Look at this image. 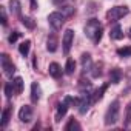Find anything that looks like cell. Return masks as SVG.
Segmentation results:
<instances>
[{"label": "cell", "instance_id": "ffe728a7", "mask_svg": "<svg viewBox=\"0 0 131 131\" xmlns=\"http://www.w3.org/2000/svg\"><path fill=\"white\" fill-rule=\"evenodd\" d=\"M74 70H76V62L73 59H68L67 65H65V73H67V74H73Z\"/></svg>", "mask_w": 131, "mask_h": 131}, {"label": "cell", "instance_id": "7c38bea8", "mask_svg": "<svg viewBox=\"0 0 131 131\" xmlns=\"http://www.w3.org/2000/svg\"><path fill=\"white\" fill-rule=\"evenodd\" d=\"M9 11L14 16H20V13H22V3L19 2V0H9Z\"/></svg>", "mask_w": 131, "mask_h": 131}, {"label": "cell", "instance_id": "44dd1931", "mask_svg": "<svg viewBox=\"0 0 131 131\" xmlns=\"http://www.w3.org/2000/svg\"><path fill=\"white\" fill-rule=\"evenodd\" d=\"M91 77H94V79H97V77H100L102 76V65H93V68H91Z\"/></svg>", "mask_w": 131, "mask_h": 131}, {"label": "cell", "instance_id": "484cf974", "mask_svg": "<svg viewBox=\"0 0 131 131\" xmlns=\"http://www.w3.org/2000/svg\"><path fill=\"white\" fill-rule=\"evenodd\" d=\"M125 126H128L129 123H131V102L126 105V108H125Z\"/></svg>", "mask_w": 131, "mask_h": 131}, {"label": "cell", "instance_id": "d6a6232c", "mask_svg": "<svg viewBox=\"0 0 131 131\" xmlns=\"http://www.w3.org/2000/svg\"><path fill=\"white\" fill-rule=\"evenodd\" d=\"M129 37H131V29H129Z\"/></svg>", "mask_w": 131, "mask_h": 131}, {"label": "cell", "instance_id": "7402d4cb", "mask_svg": "<svg viewBox=\"0 0 131 131\" xmlns=\"http://www.w3.org/2000/svg\"><path fill=\"white\" fill-rule=\"evenodd\" d=\"M73 129H80V125L74 120V117L70 119V122L65 125V131H73Z\"/></svg>", "mask_w": 131, "mask_h": 131}, {"label": "cell", "instance_id": "cb8c5ba5", "mask_svg": "<svg viewBox=\"0 0 131 131\" xmlns=\"http://www.w3.org/2000/svg\"><path fill=\"white\" fill-rule=\"evenodd\" d=\"M8 123H9V110L6 108V110H3V113H2V128H6Z\"/></svg>", "mask_w": 131, "mask_h": 131}, {"label": "cell", "instance_id": "6da1fadb", "mask_svg": "<svg viewBox=\"0 0 131 131\" xmlns=\"http://www.w3.org/2000/svg\"><path fill=\"white\" fill-rule=\"evenodd\" d=\"M102 34H103V28H102V23L97 20V19H90L85 25V36L88 39L93 40V43H99L102 40Z\"/></svg>", "mask_w": 131, "mask_h": 131}, {"label": "cell", "instance_id": "7a4b0ae2", "mask_svg": "<svg viewBox=\"0 0 131 131\" xmlns=\"http://www.w3.org/2000/svg\"><path fill=\"white\" fill-rule=\"evenodd\" d=\"M119 113H120V103H119V100H113L105 113V125H108V126L116 125L119 120Z\"/></svg>", "mask_w": 131, "mask_h": 131}, {"label": "cell", "instance_id": "d4e9b609", "mask_svg": "<svg viewBox=\"0 0 131 131\" xmlns=\"http://www.w3.org/2000/svg\"><path fill=\"white\" fill-rule=\"evenodd\" d=\"M117 56H120V57H129V56H131V46L119 48V49H117Z\"/></svg>", "mask_w": 131, "mask_h": 131}, {"label": "cell", "instance_id": "e0dca14e", "mask_svg": "<svg viewBox=\"0 0 131 131\" xmlns=\"http://www.w3.org/2000/svg\"><path fill=\"white\" fill-rule=\"evenodd\" d=\"M13 86H14V93H16V94H20V93L23 91V79H22V77H14Z\"/></svg>", "mask_w": 131, "mask_h": 131}, {"label": "cell", "instance_id": "5b68a950", "mask_svg": "<svg viewBox=\"0 0 131 131\" xmlns=\"http://www.w3.org/2000/svg\"><path fill=\"white\" fill-rule=\"evenodd\" d=\"M73 42H74V31L73 29H67L63 32V37H62V46H63V52L68 54L71 46H73Z\"/></svg>", "mask_w": 131, "mask_h": 131}, {"label": "cell", "instance_id": "5bb4252c", "mask_svg": "<svg viewBox=\"0 0 131 131\" xmlns=\"http://www.w3.org/2000/svg\"><path fill=\"white\" fill-rule=\"evenodd\" d=\"M110 37H111L113 40H120V39H123V31H122V26H120V25H116V26L111 29Z\"/></svg>", "mask_w": 131, "mask_h": 131}, {"label": "cell", "instance_id": "8fae6325", "mask_svg": "<svg viewBox=\"0 0 131 131\" xmlns=\"http://www.w3.org/2000/svg\"><path fill=\"white\" fill-rule=\"evenodd\" d=\"M106 88H108V83H103L99 90H96V91H94V94H91V102H93V103H96L97 100H100V99L103 97V94H105Z\"/></svg>", "mask_w": 131, "mask_h": 131}, {"label": "cell", "instance_id": "ba28073f", "mask_svg": "<svg viewBox=\"0 0 131 131\" xmlns=\"http://www.w3.org/2000/svg\"><path fill=\"white\" fill-rule=\"evenodd\" d=\"M19 119L20 122L23 123H29L32 120V108L29 105H23L20 110H19Z\"/></svg>", "mask_w": 131, "mask_h": 131}, {"label": "cell", "instance_id": "83f0119b", "mask_svg": "<svg viewBox=\"0 0 131 131\" xmlns=\"http://www.w3.org/2000/svg\"><path fill=\"white\" fill-rule=\"evenodd\" d=\"M13 91H14L13 82H11V83H6V85H5V94H6V97H8V99L13 96Z\"/></svg>", "mask_w": 131, "mask_h": 131}, {"label": "cell", "instance_id": "1f68e13d", "mask_svg": "<svg viewBox=\"0 0 131 131\" xmlns=\"http://www.w3.org/2000/svg\"><path fill=\"white\" fill-rule=\"evenodd\" d=\"M52 2H54L56 5H62V3H65V0H52Z\"/></svg>", "mask_w": 131, "mask_h": 131}, {"label": "cell", "instance_id": "d6986e66", "mask_svg": "<svg viewBox=\"0 0 131 131\" xmlns=\"http://www.w3.org/2000/svg\"><path fill=\"white\" fill-rule=\"evenodd\" d=\"M91 88H93L91 82H85V80H82L80 85H79V91H80V94H90Z\"/></svg>", "mask_w": 131, "mask_h": 131}, {"label": "cell", "instance_id": "f1b7e54d", "mask_svg": "<svg viewBox=\"0 0 131 131\" xmlns=\"http://www.w3.org/2000/svg\"><path fill=\"white\" fill-rule=\"evenodd\" d=\"M19 37H20V32L14 31V32H13V34H11V36L8 37V40H9V43H14V42H16V40L19 39Z\"/></svg>", "mask_w": 131, "mask_h": 131}, {"label": "cell", "instance_id": "8992f818", "mask_svg": "<svg viewBox=\"0 0 131 131\" xmlns=\"http://www.w3.org/2000/svg\"><path fill=\"white\" fill-rule=\"evenodd\" d=\"M2 68H3V73H5V76H8V77H13V74L16 73V67L13 65V62L9 60V57H8V54H2Z\"/></svg>", "mask_w": 131, "mask_h": 131}, {"label": "cell", "instance_id": "f546056e", "mask_svg": "<svg viewBox=\"0 0 131 131\" xmlns=\"http://www.w3.org/2000/svg\"><path fill=\"white\" fill-rule=\"evenodd\" d=\"M62 11H63V14H65V16H71L74 9H73L71 6H63V8H62Z\"/></svg>", "mask_w": 131, "mask_h": 131}, {"label": "cell", "instance_id": "3957f363", "mask_svg": "<svg viewBox=\"0 0 131 131\" xmlns=\"http://www.w3.org/2000/svg\"><path fill=\"white\" fill-rule=\"evenodd\" d=\"M128 14V8L126 6H113L108 13H106V19L110 22H117L122 17H125Z\"/></svg>", "mask_w": 131, "mask_h": 131}, {"label": "cell", "instance_id": "2e32d148", "mask_svg": "<svg viewBox=\"0 0 131 131\" xmlns=\"http://www.w3.org/2000/svg\"><path fill=\"white\" fill-rule=\"evenodd\" d=\"M46 49H48L49 52H54V51L57 49V39H56V36H54V34L48 37V42H46Z\"/></svg>", "mask_w": 131, "mask_h": 131}, {"label": "cell", "instance_id": "52a82bcc", "mask_svg": "<svg viewBox=\"0 0 131 131\" xmlns=\"http://www.w3.org/2000/svg\"><path fill=\"white\" fill-rule=\"evenodd\" d=\"M91 105H93V102H91V94H82V96H80V100H79V105H77V110H79L80 114H85V113L90 110Z\"/></svg>", "mask_w": 131, "mask_h": 131}, {"label": "cell", "instance_id": "603a6c76", "mask_svg": "<svg viewBox=\"0 0 131 131\" xmlns=\"http://www.w3.org/2000/svg\"><path fill=\"white\" fill-rule=\"evenodd\" d=\"M20 20H22V23H23V25H25V26H26L28 29H34L36 23H34V20H32L31 17H28V16H23V17H22Z\"/></svg>", "mask_w": 131, "mask_h": 131}, {"label": "cell", "instance_id": "277c9868", "mask_svg": "<svg viewBox=\"0 0 131 131\" xmlns=\"http://www.w3.org/2000/svg\"><path fill=\"white\" fill-rule=\"evenodd\" d=\"M48 22L52 26V29L59 31V29H62V26L65 23V14L63 13H59V11H54V13H51L48 16Z\"/></svg>", "mask_w": 131, "mask_h": 131}, {"label": "cell", "instance_id": "9a60e30c", "mask_svg": "<svg viewBox=\"0 0 131 131\" xmlns=\"http://www.w3.org/2000/svg\"><path fill=\"white\" fill-rule=\"evenodd\" d=\"M29 48H31V40H25V42H22V43L19 45V52H20L23 57H26V56L29 54Z\"/></svg>", "mask_w": 131, "mask_h": 131}, {"label": "cell", "instance_id": "4316f807", "mask_svg": "<svg viewBox=\"0 0 131 131\" xmlns=\"http://www.w3.org/2000/svg\"><path fill=\"white\" fill-rule=\"evenodd\" d=\"M0 16H2V25L6 26V23H8V17H6V9H5V6H0Z\"/></svg>", "mask_w": 131, "mask_h": 131}, {"label": "cell", "instance_id": "4fadbf2b", "mask_svg": "<svg viewBox=\"0 0 131 131\" xmlns=\"http://www.w3.org/2000/svg\"><path fill=\"white\" fill-rule=\"evenodd\" d=\"M49 74H51L54 79H59V77L62 76V68H60L59 63H56V62L49 63Z\"/></svg>", "mask_w": 131, "mask_h": 131}, {"label": "cell", "instance_id": "9c48e42d", "mask_svg": "<svg viewBox=\"0 0 131 131\" xmlns=\"http://www.w3.org/2000/svg\"><path fill=\"white\" fill-rule=\"evenodd\" d=\"M40 97H42V88L37 82H32L31 83V100L36 103L40 100Z\"/></svg>", "mask_w": 131, "mask_h": 131}, {"label": "cell", "instance_id": "30bf717a", "mask_svg": "<svg viewBox=\"0 0 131 131\" xmlns=\"http://www.w3.org/2000/svg\"><path fill=\"white\" fill-rule=\"evenodd\" d=\"M80 62H82V70H83V73H86V71H91V68H93V60H91V56H90L88 52L82 54V59H80Z\"/></svg>", "mask_w": 131, "mask_h": 131}, {"label": "cell", "instance_id": "ac0fdd59", "mask_svg": "<svg viewBox=\"0 0 131 131\" xmlns=\"http://www.w3.org/2000/svg\"><path fill=\"white\" fill-rule=\"evenodd\" d=\"M120 77H122L120 70H117V68L111 70V73H110V82H111V83H119V82H120Z\"/></svg>", "mask_w": 131, "mask_h": 131}, {"label": "cell", "instance_id": "4dcf8cb0", "mask_svg": "<svg viewBox=\"0 0 131 131\" xmlns=\"http://www.w3.org/2000/svg\"><path fill=\"white\" fill-rule=\"evenodd\" d=\"M31 2V9H37V2L36 0H29Z\"/></svg>", "mask_w": 131, "mask_h": 131}]
</instances>
